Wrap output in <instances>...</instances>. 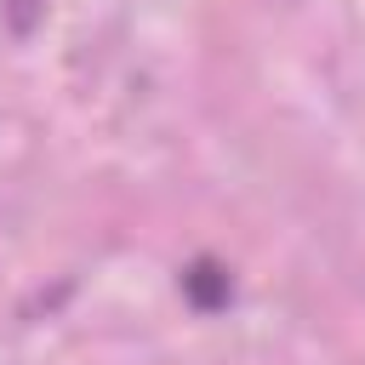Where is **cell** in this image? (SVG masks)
<instances>
[{"label":"cell","mask_w":365,"mask_h":365,"mask_svg":"<svg viewBox=\"0 0 365 365\" xmlns=\"http://www.w3.org/2000/svg\"><path fill=\"white\" fill-rule=\"evenodd\" d=\"M182 285H188V297H194L200 308H217V302H228V274H222L217 262H194V268L182 274Z\"/></svg>","instance_id":"obj_1"},{"label":"cell","mask_w":365,"mask_h":365,"mask_svg":"<svg viewBox=\"0 0 365 365\" xmlns=\"http://www.w3.org/2000/svg\"><path fill=\"white\" fill-rule=\"evenodd\" d=\"M34 23V0H11V29H29Z\"/></svg>","instance_id":"obj_2"}]
</instances>
